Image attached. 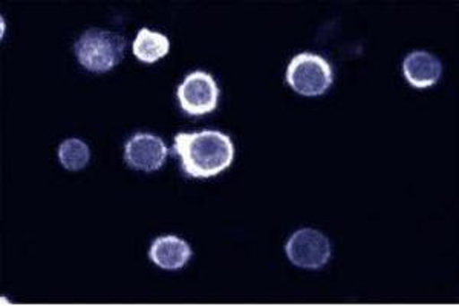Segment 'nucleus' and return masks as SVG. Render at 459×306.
<instances>
[{
  "label": "nucleus",
  "instance_id": "obj_6",
  "mask_svg": "<svg viewBox=\"0 0 459 306\" xmlns=\"http://www.w3.org/2000/svg\"><path fill=\"white\" fill-rule=\"evenodd\" d=\"M169 149L160 136L138 132L126 143L125 160L127 166L142 171L160 170L168 160Z\"/></svg>",
  "mask_w": 459,
  "mask_h": 306
},
{
  "label": "nucleus",
  "instance_id": "obj_10",
  "mask_svg": "<svg viewBox=\"0 0 459 306\" xmlns=\"http://www.w3.org/2000/svg\"><path fill=\"white\" fill-rule=\"evenodd\" d=\"M58 162L66 170H82L88 166L91 151L89 145L79 138H69L58 145Z\"/></svg>",
  "mask_w": 459,
  "mask_h": 306
},
{
  "label": "nucleus",
  "instance_id": "obj_2",
  "mask_svg": "<svg viewBox=\"0 0 459 306\" xmlns=\"http://www.w3.org/2000/svg\"><path fill=\"white\" fill-rule=\"evenodd\" d=\"M74 51L84 69L91 73H108L123 62L126 39L118 32L92 28L79 37Z\"/></svg>",
  "mask_w": 459,
  "mask_h": 306
},
{
  "label": "nucleus",
  "instance_id": "obj_4",
  "mask_svg": "<svg viewBox=\"0 0 459 306\" xmlns=\"http://www.w3.org/2000/svg\"><path fill=\"white\" fill-rule=\"evenodd\" d=\"M178 101L190 117L212 114L220 103V86L209 73L195 71L178 86Z\"/></svg>",
  "mask_w": 459,
  "mask_h": 306
},
{
  "label": "nucleus",
  "instance_id": "obj_8",
  "mask_svg": "<svg viewBox=\"0 0 459 306\" xmlns=\"http://www.w3.org/2000/svg\"><path fill=\"white\" fill-rule=\"evenodd\" d=\"M194 251L188 242L178 236H161L153 240L149 258L162 270H181L187 264Z\"/></svg>",
  "mask_w": 459,
  "mask_h": 306
},
{
  "label": "nucleus",
  "instance_id": "obj_7",
  "mask_svg": "<svg viewBox=\"0 0 459 306\" xmlns=\"http://www.w3.org/2000/svg\"><path fill=\"white\" fill-rule=\"evenodd\" d=\"M403 73L411 86L417 89L430 88L443 75V65L430 52H411L403 62Z\"/></svg>",
  "mask_w": 459,
  "mask_h": 306
},
{
  "label": "nucleus",
  "instance_id": "obj_3",
  "mask_svg": "<svg viewBox=\"0 0 459 306\" xmlns=\"http://www.w3.org/2000/svg\"><path fill=\"white\" fill-rule=\"evenodd\" d=\"M287 83L294 92L305 97H318L328 92L334 83V73L322 56L302 52L292 57L288 65Z\"/></svg>",
  "mask_w": 459,
  "mask_h": 306
},
{
  "label": "nucleus",
  "instance_id": "obj_9",
  "mask_svg": "<svg viewBox=\"0 0 459 306\" xmlns=\"http://www.w3.org/2000/svg\"><path fill=\"white\" fill-rule=\"evenodd\" d=\"M170 51V40L161 32L142 28L132 43V52L140 62L152 63L161 60Z\"/></svg>",
  "mask_w": 459,
  "mask_h": 306
},
{
  "label": "nucleus",
  "instance_id": "obj_5",
  "mask_svg": "<svg viewBox=\"0 0 459 306\" xmlns=\"http://www.w3.org/2000/svg\"><path fill=\"white\" fill-rule=\"evenodd\" d=\"M285 253L292 265L305 270H320L331 259L328 236L316 229H300L291 234L285 245Z\"/></svg>",
  "mask_w": 459,
  "mask_h": 306
},
{
  "label": "nucleus",
  "instance_id": "obj_1",
  "mask_svg": "<svg viewBox=\"0 0 459 306\" xmlns=\"http://www.w3.org/2000/svg\"><path fill=\"white\" fill-rule=\"evenodd\" d=\"M173 152L181 160L186 177L207 179L229 169L235 160V144L220 130L181 132L175 136Z\"/></svg>",
  "mask_w": 459,
  "mask_h": 306
}]
</instances>
